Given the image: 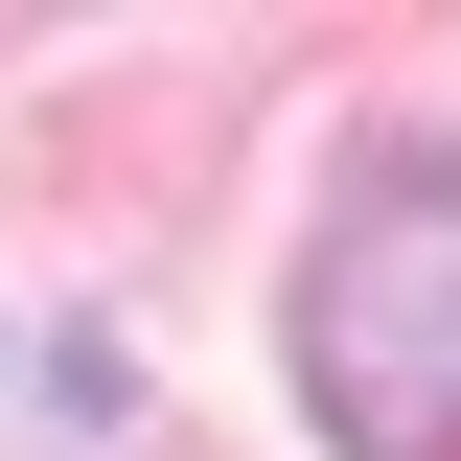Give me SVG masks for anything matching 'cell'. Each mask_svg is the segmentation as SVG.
I'll list each match as a JSON object with an SVG mask.
<instances>
[{
	"label": "cell",
	"mask_w": 461,
	"mask_h": 461,
	"mask_svg": "<svg viewBox=\"0 0 461 461\" xmlns=\"http://www.w3.org/2000/svg\"><path fill=\"white\" fill-rule=\"evenodd\" d=\"M300 393L346 461H461V139H369L300 254Z\"/></svg>",
	"instance_id": "cell-1"
}]
</instances>
